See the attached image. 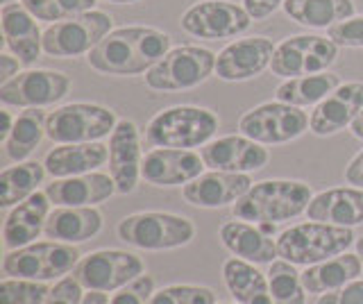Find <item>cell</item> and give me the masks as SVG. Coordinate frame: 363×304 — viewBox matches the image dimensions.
<instances>
[{
    "label": "cell",
    "instance_id": "1",
    "mask_svg": "<svg viewBox=\"0 0 363 304\" xmlns=\"http://www.w3.org/2000/svg\"><path fill=\"white\" fill-rule=\"evenodd\" d=\"M170 50V37L157 28L130 26L111 30L86 55V62L102 75H141Z\"/></svg>",
    "mask_w": 363,
    "mask_h": 304
},
{
    "label": "cell",
    "instance_id": "2",
    "mask_svg": "<svg viewBox=\"0 0 363 304\" xmlns=\"http://www.w3.org/2000/svg\"><path fill=\"white\" fill-rule=\"evenodd\" d=\"M311 200V186L298 179H264L252 184L241 200L234 202L232 213L245 223L275 225L306 213Z\"/></svg>",
    "mask_w": 363,
    "mask_h": 304
},
{
    "label": "cell",
    "instance_id": "3",
    "mask_svg": "<svg viewBox=\"0 0 363 304\" xmlns=\"http://www.w3.org/2000/svg\"><path fill=\"white\" fill-rule=\"evenodd\" d=\"M218 116L211 109L177 105L159 111L145 128V141L155 148H202L218 132Z\"/></svg>",
    "mask_w": 363,
    "mask_h": 304
},
{
    "label": "cell",
    "instance_id": "4",
    "mask_svg": "<svg viewBox=\"0 0 363 304\" xmlns=\"http://www.w3.org/2000/svg\"><path fill=\"white\" fill-rule=\"evenodd\" d=\"M354 239L352 227L311 220L284 230L277 236V252L293 266H313L347 252Z\"/></svg>",
    "mask_w": 363,
    "mask_h": 304
},
{
    "label": "cell",
    "instance_id": "5",
    "mask_svg": "<svg viewBox=\"0 0 363 304\" xmlns=\"http://www.w3.org/2000/svg\"><path fill=\"white\" fill-rule=\"evenodd\" d=\"M118 239L139 250H175L189 245L196 236V225L189 218L166 211H139L118 223Z\"/></svg>",
    "mask_w": 363,
    "mask_h": 304
},
{
    "label": "cell",
    "instance_id": "6",
    "mask_svg": "<svg viewBox=\"0 0 363 304\" xmlns=\"http://www.w3.org/2000/svg\"><path fill=\"white\" fill-rule=\"evenodd\" d=\"M79 259H82V254L71 243L39 241L16 247V250H7L3 259V273L5 277L50 281L73 273Z\"/></svg>",
    "mask_w": 363,
    "mask_h": 304
},
{
    "label": "cell",
    "instance_id": "7",
    "mask_svg": "<svg viewBox=\"0 0 363 304\" xmlns=\"http://www.w3.org/2000/svg\"><path fill=\"white\" fill-rule=\"evenodd\" d=\"M116 125V111L94 103H71L50 111L45 118V137L57 145L94 143L111 137Z\"/></svg>",
    "mask_w": 363,
    "mask_h": 304
},
{
    "label": "cell",
    "instance_id": "8",
    "mask_svg": "<svg viewBox=\"0 0 363 304\" xmlns=\"http://www.w3.org/2000/svg\"><path fill=\"white\" fill-rule=\"evenodd\" d=\"M211 73H216V55L211 50L177 46L145 73V84L155 91H186L207 82Z\"/></svg>",
    "mask_w": 363,
    "mask_h": 304
},
{
    "label": "cell",
    "instance_id": "9",
    "mask_svg": "<svg viewBox=\"0 0 363 304\" xmlns=\"http://www.w3.org/2000/svg\"><path fill=\"white\" fill-rule=\"evenodd\" d=\"M113 21L109 14L91 9L79 16L57 21L43 30V52L48 57L68 60L89 55L111 32Z\"/></svg>",
    "mask_w": 363,
    "mask_h": 304
},
{
    "label": "cell",
    "instance_id": "10",
    "mask_svg": "<svg viewBox=\"0 0 363 304\" xmlns=\"http://www.w3.org/2000/svg\"><path fill=\"white\" fill-rule=\"evenodd\" d=\"M309 128V116L302 107L286 103H264L245 111L238 120V132L261 145H279L302 137Z\"/></svg>",
    "mask_w": 363,
    "mask_h": 304
},
{
    "label": "cell",
    "instance_id": "11",
    "mask_svg": "<svg viewBox=\"0 0 363 304\" xmlns=\"http://www.w3.org/2000/svg\"><path fill=\"white\" fill-rule=\"evenodd\" d=\"M338 57V46L329 37L298 35L284 39L275 48L270 71L279 77H302L325 73Z\"/></svg>",
    "mask_w": 363,
    "mask_h": 304
},
{
    "label": "cell",
    "instance_id": "12",
    "mask_svg": "<svg viewBox=\"0 0 363 304\" xmlns=\"http://www.w3.org/2000/svg\"><path fill=\"white\" fill-rule=\"evenodd\" d=\"M182 30L196 39H232L252 26V16L232 0H200L191 5L179 21Z\"/></svg>",
    "mask_w": 363,
    "mask_h": 304
},
{
    "label": "cell",
    "instance_id": "13",
    "mask_svg": "<svg viewBox=\"0 0 363 304\" xmlns=\"http://www.w3.org/2000/svg\"><path fill=\"white\" fill-rule=\"evenodd\" d=\"M145 273L141 257L125 250H98L79 259L73 277L86 291L113 293Z\"/></svg>",
    "mask_w": 363,
    "mask_h": 304
},
{
    "label": "cell",
    "instance_id": "14",
    "mask_svg": "<svg viewBox=\"0 0 363 304\" xmlns=\"http://www.w3.org/2000/svg\"><path fill=\"white\" fill-rule=\"evenodd\" d=\"M71 89V77L60 71L37 69L23 71L0 84V103L5 107H50L66 98Z\"/></svg>",
    "mask_w": 363,
    "mask_h": 304
},
{
    "label": "cell",
    "instance_id": "15",
    "mask_svg": "<svg viewBox=\"0 0 363 304\" xmlns=\"http://www.w3.org/2000/svg\"><path fill=\"white\" fill-rule=\"evenodd\" d=\"M275 48L268 37L236 39L216 55V75L225 82L252 80L270 66Z\"/></svg>",
    "mask_w": 363,
    "mask_h": 304
},
{
    "label": "cell",
    "instance_id": "16",
    "mask_svg": "<svg viewBox=\"0 0 363 304\" xmlns=\"http://www.w3.org/2000/svg\"><path fill=\"white\" fill-rule=\"evenodd\" d=\"M207 168L202 154L182 148H155L145 152L141 177L152 186H182L193 182Z\"/></svg>",
    "mask_w": 363,
    "mask_h": 304
},
{
    "label": "cell",
    "instance_id": "17",
    "mask_svg": "<svg viewBox=\"0 0 363 304\" xmlns=\"http://www.w3.org/2000/svg\"><path fill=\"white\" fill-rule=\"evenodd\" d=\"M141 134L136 123L123 118L109 137V175L121 196L136 188L141 177Z\"/></svg>",
    "mask_w": 363,
    "mask_h": 304
},
{
    "label": "cell",
    "instance_id": "18",
    "mask_svg": "<svg viewBox=\"0 0 363 304\" xmlns=\"http://www.w3.org/2000/svg\"><path fill=\"white\" fill-rule=\"evenodd\" d=\"M202 159L211 171H225V173H255L261 171L268 164V150L261 143L243 137V134H232L209 141L202 145Z\"/></svg>",
    "mask_w": 363,
    "mask_h": 304
},
{
    "label": "cell",
    "instance_id": "19",
    "mask_svg": "<svg viewBox=\"0 0 363 304\" xmlns=\"http://www.w3.org/2000/svg\"><path fill=\"white\" fill-rule=\"evenodd\" d=\"M363 109V82H345L336 86L323 103H318L309 118L315 137H332L354 123Z\"/></svg>",
    "mask_w": 363,
    "mask_h": 304
},
{
    "label": "cell",
    "instance_id": "20",
    "mask_svg": "<svg viewBox=\"0 0 363 304\" xmlns=\"http://www.w3.org/2000/svg\"><path fill=\"white\" fill-rule=\"evenodd\" d=\"M252 179L245 173H225V171H211L196 177L193 182L184 184L182 196L189 205L204 207V209H218L234 205L241 200L250 188H252Z\"/></svg>",
    "mask_w": 363,
    "mask_h": 304
},
{
    "label": "cell",
    "instance_id": "21",
    "mask_svg": "<svg viewBox=\"0 0 363 304\" xmlns=\"http://www.w3.org/2000/svg\"><path fill=\"white\" fill-rule=\"evenodd\" d=\"M0 26L7 50L21 60L23 66H32L43 52V32L23 3H9L0 9Z\"/></svg>",
    "mask_w": 363,
    "mask_h": 304
},
{
    "label": "cell",
    "instance_id": "22",
    "mask_svg": "<svg viewBox=\"0 0 363 304\" xmlns=\"http://www.w3.org/2000/svg\"><path fill=\"white\" fill-rule=\"evenodd\" d=\"M45 193H48L55 207H96L118 191L111 175L86 173L55 179L52 184L45 186Z\"/></svg>",
    "mask_w": 363,
    "mask_h": 304
},
{
    "label": "cell",
    "instance_id": "23",
    "mask_svg": "<svg viewBox=\"0 0 363 304\" xmlns=\"http://www.w3.org/2000/svg\"><path fill=\"white\" fill-rule=\"evenodd\" d=\"M50 198L48 193H32L28 200H23L21 205L11 209L3 225V245L5 250H16V247L30 245L43 234L45 220L50 216Z\"/></svg>",
    "mask_w": 363,
    "mask_h": 304
},
{
    "label": "cell",
    "instance_id": "24",
    "mask_svg": "<svg viewBox=\"0 0 363 304\" xmlns=\"http://www.w3.org/2000/svg\"><path fill=\"white\" fill-rule=\"evenodd\" d=\"M109 162V145L105 143H62L45 154V173L55 179L94 173Z\"/></svg>",
    "mask_w": 363,
    "mask_h": 304
},
{
    "label": "cell",
    "instance_id": "25",
    "mask_svg": "<svg viewBox=\"0 0 363 304\" xmlns=\"http://www.w3.org/2000/svg\"><path fill=\"white\" fill-rule=\"evenodd\" d=\"M309 220L357 227L363 223V188H329L313 196L306 207Z\"/></svg>",
    "mask_w": 363,
    "mask_h": 304
},
{
    "label": "cell",
    "instance_id": "26",
    "mask_svg": "<svg viewBox=\"0 0 363 304\" xmlns=\"http://www.w3.org/2000/svg\"><path fill=\"white\" fill-rule=\"evenodd\" d=\"M220 241L230 252L252 264H272L279 257L277 241H272L261 225H252L245 220H230L220 227Z\"/></svg>",
    "mask_w": 363,
    "mask_h": 304
},
{
    "label": "cell",
    "instance_id": "27",
    "mask_svg": "<svg viewBox=\"0 0 363 304\" xmlns=\"http://www.w3.org/2000/svg\"><path fill=\"white\" fill-rule=\"evenodd\" d=\"M102 230V213L96 207H57L45 220V239L60 243H84Z\"/></svg>",
    "mask_w": 363,
    "mask_h": 304
},
{
    "label": "cell",
    "instance_id": "28",
    "mask_svg": "<svg viewBox=\"0 0 363 304\" xmlns=\"http://www.w3.org/2000/svg\"><path fill=\"white\" fill-rule=\"evenodd\" d=\"M363 273V264L359 254H338L327 259V261L306 266V270L302 273V284L306 288V293H323L343 288L350 281L359 279V275Z\"/></svg>",
    "mask_w": 363,
    "mask_h": 304
},
{
    "label": "cell",
    "instance_id": "29",
    "mask_svg": "<svg viewBox=\"0 0 363 304\" xmlns=\"http://www.w3.org/2000/svg\"><path fill=\"white\" fill-rule=\"evenodd\" d=\"M223 279L238 304H272L268 277L252 261L241 257L227 259L223 264Z\"/></svg>",
    "mask_w": 363,
    "mask_h": 304
},
{
    "label": "cell",
    "instance_id": "30",
    "mask_svg": "<svg viewBox=\"0 0 363 304\" xmlns=\"http://www.w3.org/2000/svg\"><path fill=\"white\" fill-rule=\"evenodd\" d=\"M284 12L295 23L313 30H329L350 16H354L352 0H286Z\"/></svg>",
    "mask_w": 363,
    "mask_h": 304
},
{
    "label": "cell",
    "instance_id": "31",
    "mask_svg": "<svg viewBox=\"0 0 363 304\" xmlns=\"http://www.w3.org/2000/svg\"><path fill=\"white\" fill-rule=\"evenodd\" d=\"M340 86V77L336 73H315V75H302L291 77V80L281 82L275 91V98L279 103L295 105V107H311L323 103V100Z\"/></svg>",
    "mask_w": 363,
    "mask_h": 304
},
{
    "label": "cell",
    "instance_id": "32",
    "mask_svg": "<svg viewBox=\"0 0 363 304\" xmlns=\"http://www.w3.org/2000/svg\"><path fill=\"white\" fill-rule=\"evenodd\" d=\"M45 118L48 114L41 107H30L21 111L14 120L9 137L5 141V154L11 162H23L39 148L45 137Z\"/></svg>",
    "mask_w": 363,
    "mask_h": 304
},
{
    "label": "cell",
    "instance_id": "33",
    "mask_svg": "<svg viewBox=\"0 0 363 304\" xmlns=\"http://www.w3.org/2000/svg\"><path fill=\"white\" fill-rule=\"evenodd\" d=\"M45 177V166L39 162H26L18 166H9L0 173V207L21 205L32 193H37V186Z\"/></svg>",
    "mask_w": 363,
    "mask_h": 304
},
{
    "label": "cell",
    "instance_id": "34",
    "mask_svg": "<svg viewBox=\"0 0 363 304\" xmlns=\"http://www.w3.org/2000/svg\"><path fill=\"white\" fill-rule=\"evenodd\" d=\"M268 284L272 304H306V288L302 284V273L293 264L275 259L268 268Z\"/></svg>",
    "mask_w": 363,
    "mask_h": 304
},
{
    "label": "cell",
    "instance_id": "35",
    "mask_svg": "<svg viewBox=\"0 0 363 304\" xmlns=\"http://www.w3.org/2000/svg\"><path fill=\"white\" fill-rule=\"evenodd\" d=\"M21 3L37 21H48V23L79 16L96 7V0H21Z\"/></svg>",
    "mask_w": 363,
    "mask_h": 304
},
{
    "label": "cell",
    "instance_id": "36",
    "mask_svg": "<svg viewBox=\"0 0 363 304\" xmlns=\"http://www.w3.org/2000/svg\"><path fill=\"white\" fill-rule=\"evenodd\" d=\"M50 288L43 281L5 277L0 284V304H43Z\"/></svg>",
    "mask_w": 363,
    "mask_h": 304
},
{
    "label": "cell",
    "instance_id": "37",
    "mask_svg": "<svg viewBox=\"0 0 363 304\" xmlns=\"http://www.w3.org/2000/svg\"><path fill=\"white\" fill-rule=\"evenodd\" d=\"M147 304H216V293L207 286L173 284L155 291Z\"/></svg>",
    "mask_w": 363,
    "mask_h": 304
},
{
    "label": "cell",
    "instance_id": "38",
    "mask_svg": "<svg viewBox=\"0 0 363 304\" xmlns=\"http://www.w3.org/2000/svg\"><path fill=\"white\" fill-rule=\"evenodd\" d=\"M155 293V279L150 275H139L109 298V304H147Z\"/></svg>",
    "mask_w": 363,
    "mask_h": 304
},
{
    "label": "cell",
    "instance_id": "39",
    "mask_svg": "<svg viewBox=\"0 0 363 304\" xmlns=\"http://www.w3.org/2000/svg\"><path fill=\"white\" fill-rule=\"evenodd\" d=\"M338 48H363V16H350L327 30Z\"/></svg>",
    "mask_w": 363,
    "mask_h": 304
},
{
    "label": "cell",
    "instance_id": "40",
    "mask_svg": "<svg viewBox=\"0 0 363 304\" xmlns=\"http://www.w3.org/2000/svg\"><path fill=\"white\" fill-rule=\"evenodd\" d=\"M82 291H84V286L79 284L73 275L62 277L50 288L48 298H45L43 304H82V298H84Z\"/></svg>",
    "mask_w": 363,
    "mask_h": 304
},
{
    "label": "cell",
    "instance_id": "41",
    "mask_svg": "<svg viewBox=\"0 0 363 304\" xmlns=\"http://www.w3.org/2000/svg\"><path fill=\"white\" fill-rule=\"evenodd\" d=\"M315 304H363V279H354L343 288L323 293Z\"/></svg>",
    "mask_w": 363,
    "mask_h": 304
},
{
    "label": "cell",
    "instance_id": "42",
    "mask_svg": "<svg viewBox=\"0 0 363 304\" xmlns=\"http://www.w3.org/2000/svg\"><path fill=\"white\" fill-rule=\"evenodd\" d=\"M284 3L286 0H243V7L252 16V21H264L275 14L279 7H284Z\"/></svg>",
    "mask_w": 363,
    "mask_h": 304
},
{
    "label": "cell",
    "instance_id": "43",
    "mask_svg": "<svg viewBox=\"0 0 363 304\" xmlns=\"http://www.w3.org/2000/svg\"><path fill=\"white\" fill-rule=\"evenodd\" d=\"M21 60L18 57H11V55L3 52L0 55V84L9 82L11 77L18 75V69H21Z\"/></svg>",
    "mask_w": 363,
    "mask_h": 304
},
{
    "label": "cell",
    "instance_id": "44",
    "mask_svg": "<svg viewBox=\"0 0 363 304\" xmlns=\"http://www.w3.org/2000/svg\"><path fill=\"white\" fill-rule=\"evenodd\" d=\"M345 179H347V184L357 186V188H363V150L345 168Z\"/></svg>",
    "mask_w": 363,
    "mask_h": 304
},
{
    "label": "cell",
    "instance_id": "45",
    "mask_svg": "<svg viewBox=\"0 0 363 304\" xmlns=\"http://www.w3.org/2000/svg\"><path fill=\"white\" fill-rule=\"evenodd\" d=\"M82 304H109V295L102 291H89V293H84Z\"/></svg>",
    "mask_w": 363,
    "mask_h": 304
},
{
    "label": "cell",
    "instance_id": "46",
    "mask_svg": "<svg viewBox=\"0 0 363 304\" xmlns=\"http://www.w3.org/2000/svg\"><path fill=\"white\" fill-rule=\"evenodd\" d=\"M0 116H3V130H0V141H7V137H9V132H11V128H14V120L16 118H11V114L7 109H3L0 111Z\"/></svg>",
    "mask_w": 363,
    "mask_h": 304
},
{
    "label": "cell",
    "instance_id": "47",
    "mask_svg": "<svg viewBox=\"0 0 363 304\" xmlns=\"http://www.w3.org/2000/svg\"><path fill=\"white\" fill-rule=\"evenodd\" d=\"M350 128H352V134H354L357 139H361V141H363V109L359 111V116L354 118V123H352Z\"/></svg>",
    "mask_w": 363,
    "mask_h": 304
},
{
    "label": "cell",
    "instance_id": "48",
    "mask_svg": "<svg viewBox=\"0 0 363 304\" xmlns=\"http://www.w3.org/2000/svg\"><path fill=\"white\" fill-rule=\"evenodd\" d=\"M357 254L361 257V264H363V236L357 241Z\"/></svg>",
    "mask_w": 363,
    "mask_h": 304
},
{
    "label": "cell",
    "instance_id": "49",
    "mask_svg": "<svg viewBox=\"0 0 363 304\" xmlns=\"http://www.w3.org/2000/svg\"><path fill=\"white\" fill-rule=\"evenodd\" d=\"M105 3H116V5H130V3H139V0H105Z\"/></svg>",
    "mask_w": 363,
    "mask_h": 304
},
{
    "label": "cell",
    "instance_id": "50",
    "mask_svg": "<svg viewBox=\"0 0 363 304\" xmlns=\"http://www.w3.org/2000/svg\"><path fill=\"white\" fill-rule=\"evenodd\" d=\"M9 3H14V0H3V5H9Z\"/></svg>",
    "mask_w": 363,
    "mask_h": 304
},
{
    "label": "cell",
    "instance_id": "51",
    "mask_svg": "<svg viewBox=\"0 0 363 304\" xmlns=\"http://www.w3.org/2000/svg\"><path fill=\"white\" fill-rule=\"evenodd\" d=\"M218 304H234V302H218Z\"/></svg>",
    "mask_w": 363,
    "mask_h": 304
}]
</instances>
